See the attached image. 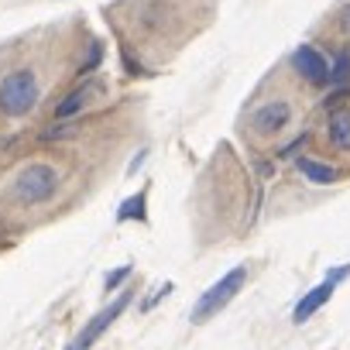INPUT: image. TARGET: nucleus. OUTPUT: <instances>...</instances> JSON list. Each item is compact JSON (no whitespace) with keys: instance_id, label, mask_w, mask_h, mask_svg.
I'll return each instance as SVG.
<instances>
[{"instance_id":"obj_17","label":"nucleus","mask_w":350,"mask_h":350,"mask_svg":"<svg viewBox=\"0 0 350 350\" xmlns=\"http://www.w3.org/2000/svg\"><path fill=\"white\" fill-rule=\"evenodd\" d=\"M347 275H350V261H347V265H340V268H333V271H326V278H333L336 285H340Z\"/></svg>"},{"instance_id":"obj_4","label":"nucleus","mask_w":350,"mask_h":350,"mask_svg":"<svg viewBox=\"0 0 350 350\" xmlns=\"http://www.w3.org/2000/svg\"><path fill=\"white\" fill-rule=\"evenodd\" d=\"M292 120H295V103L288 96H271V100L258 103V110L251 113V134L254 137H278Z\"/></svg>"},{"instance_id":"obj_5","label":"nucleus","mask_w":350,"mask_h":350,"mask_svg":"<svg viewBox=\"0 0 350 350\" xmlns=\"http://www.w3.org/2000/svg\"><path fill=\"white\" fill-rule=\"evenodd\" d=\"M288 66L299 72L302 83H309V86H329V59L316 45H299L288 55Z\"/></svg>"},{"instance_id":"obj_18","label":"nucleus","mask_w":350,"mask_h":350,"mask_svg":"<svg viewBox=\"0 0 350 350\" xmlns=\"http://www.w3.org/2000/svg\"><path fill=\"white\" fill-rule=\"evenodd\" d=\"M144 154H148V148H141V151H137V158L131 161V168H127V175H134V172H137V168L144 165Z\"/></svg>"},{"instance_id":"obj_1","label":"nucleus","mask_w":350,"mask_h":350,"mask_svg":"<svg viewBox=\"0 0 350 350\" xmlns=\"http://www.w3.org/2000/svg\"><path fill=\"white\" fill-rule=\"evenodd\" d=\"M247 285V265H237V268H230L220 282H213L200 299H196V306H193V312H189V319L200 326V323H206V319H213L220 309H227L237 295H241V288Z\"/></svg>"},{"instance_id":"obj_7","label":"nucleus","mask_w":350,"mask_h":350,"mask_svg":"<svg viewBox=\"0 0 350 350\" xmlns=\"http://www.w3.org/2000/svg\"><path fill=\"white\" fill-rule=\"evenodd\" d=\"M323 131H326V144L336 154H350V107L347 103L326 110V127Z\"/></svg>"},{"instance_id":"obj_10","label":"nucleus","mask_w":350,"mask_h":350,"mask_svg":"<svg viewBox=\"0 0 350 350\" xmlns=\"http://www.w3.org/2000/svg\"><path fill=\"white\" fill-rule=\"evenodd\" d=\"M90 93H93V83H83V86H76L59 107H55V117L59 120H69V117H76L83 107H86V100H90Z\"/></svg>"},{"instance_id":"obj_15","label":"nucleus","mask_w":350,"mask_h":350,"mask_svg":"<svg viewBox=\"0 0 350 350\" xmlns=\"http://www.w3.org/2000/svg\"><path fill=\"white\" fill-rule=\"evenodd\" d=\"M336 28H340L343 35H350V4H343V8L336 11Z\"/></svg>"},{"instance_id":"obj_16","label":"nucleus","mask_w":350,"mask_h":350,"mask_svg":"<svg viewBox=\"0 0 350 350\" xmlns=\"http://www.w3.org/2000/svg\"><path fill=\"white\" fill-rule=\"evenodd\" d=\"M127 275H131V265H124V268H117L113 275H107V288H117V285H120V282H124Z\"/></svg>"},{"instance_id":"obj_13","label":"nucleus","mask_w":350,"mask_h":350,"mask_svg":"<svg viewBox=\"0 0 350 350\" xmlns=\"http://www.w3.org/2000/svg\"><path fill=\"white\" fill-rule=\"evenodd\" d=\"M306 144H309V131H302V134H295V137H292V141H288V144H285V148L278 151V158H299L295 151H302Z\"/></svg>"},{"instance_id":"obj_2","label":"nucleus","mask_w":350,"mask_h":350,"mask_svg":"<svg viewBox=\"0 0 350 350\" xmlns=\"http://www.w3.org/2000/svg\"><path fill=\"white\" fill-rule=\"evenodd\" d=\"M38 76L31 69H14L0 79V113L4 117H25L38 103Z\"/></svg>"},{"instance_id":"obj_19","label":"nucleus","mask_w":350,"mask_h":350,"mask_svg":"<svg viewBox=\"0 0 350 350\" xmlns=\"http://www.w3.org/2000/svg\"><path fill=\"white\" fill-rule=\"evenodd\" d=\"M62 134H72V127L69 124H59L55 131H45V137H62Z\"/></svg>"},{"instance_id":"obj_9","label":"nucleus","mask_w":350,"mask_h":350,"mask_svg":"<svg viewBox=\"0 0 350 350\" xmlns=\"http://www.w3.org/2000/svg\"><path fill=\"white\" fill-rule=\"evenodd\" d=\"M295 168H299L302 179L312 183V186H333L340 179V172L329 161H319V158H309V154H299L295 158Z\"/></svg>"},{"instance_id":"obj_11","label":"nucleus","mask_w":350,"mask_h":350,"mask_svg":"<svg viewBox=\"0 0 350 350\" xmlns=\"http://www.w3.org/2000/svg\"><path fill=\"white\" fill-rule=\"evenodd\" d=\"M347 83H350V49H340L329 59V86L333 90H343Z\"/></svg>"},{"instance_id":"obj_12","label":"nucleus","mask_w":350,"mask_h":350,"mask_svg":"<svg viewBox=\"0 0 350 350\" xmlns=\"http://www.w3.org/2000/svg\"><path fill=\"white\" fill-rule=\"evenodd\" d=\"M144 206H148V193L141 189L137 196H131V200H124V203H120L117 220H120V224H127V220H144V217H148V213H144Z\"/></svg>"},{"instance_id":"obj_14","label":"nucleus","mask_w":350,"mask_h":350,"mask_svg":"<svg viewBox=\"0 0 350 350\" xmlns=\"http://www.w3.org/2000/svg\"><path fill=\"white\" fill-rule=\"evenodd\" d=\"M100 59H103V49H100V45L93 42V45H90V59H86V62L79 66V76H90V72H93V69L100 66Z\"/></svg>"},{"instance_id":"obj_3","label":"nucleus","mask_w":350,"mask_h":350,"mask_svg":"<svg viewBox=\"0 0 350 350\" xmlns=\"http://www.w3.org/2000/svg\"><path fill=\"white\" fill-rule=\"evenodd\" d=\"M59 189V172L45 161H31L21 168L18 183H14V196L25 203V206H42L55 196Z\"/></svg>"},{"instance_id":"obj_6","label":"nucleus","mask_w":350,"mask_h":350,"mask_svg":"<svg viewBox=\"0 0 350 350\" xmlns=\"http://www.w3.org/2000/svg\"><path fill=\"white\" fill-rule=\"evenodd\" d=\"M127 302H131V292H120V295H117V299H113L107 309H100V312H96V316H93L86 326H83V333H79V336H76V340H72L66 350H90V347L103 336V329H107V326H110V323H113V319H117L124 309H127Z\"/></svg>"},{"instance_id":"obj_8","label":"nucleus","mask_w":350,"mask_h":350,"mask_svg":"<svg viewBox=\"0 0 350 350\" xmlns=\"http://www.w3.org/2000/svg\"><path fill=\"white\" fill-rule=\"evenodd\" d=\"M333 292H336V282H333V278H323L316 288H309V292L295 302V309H292V323H306L309 316H316V312L333 299Z\"/></svg>"}]
</instances>
